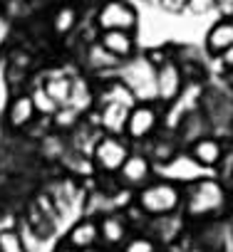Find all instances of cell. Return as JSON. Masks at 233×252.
<instances>
[{"instance_id":"obj_1","label":"cell","mask_w":233,"mask_h":252,"mask_svg":"<svg viewBox=\"0 0 233 252\" xmlns=\"http://www.w3.org/2000/svg\"><path fill=\"white\" fill-rule=\"evenodd\" d=\"M134 205L149 218H166L174 213H181L184 208V186L174 183V181H149L144 188L137 190L134 195Z\"/></svg>"},{"instance_id":"obj_2","label":"cell","mask_w":233,"mask_h":252,"mask_svg":"<svg viewBox=\"0 0 233 252\" xmlns=\"http://www.w3.org/2000/svg\"><path fill=\"white\" fill-rule=\"evenodd\" d=\"M228 205V190L216 178H198L184 188V213L191 220L218 215Z\"/></svg>"},{"instance_id":"obj_3","label":"cell","mask_w":233,"mask_h":252,"mask_svg":"<svg viewBox=\"0 0 233 252\" xmlns=\"http://www.w3.org/2000/svg\"><path fill=\"white\" fill-rule=\"evenodd\" d=\"M122 82L134 92L137 101H156V64L149 57H132L119 64Z\"/></svg>"},{"instance_id":"obj_4","label":"cell","mask_w":233,"mask_h":252,"mask_svg":"<svg viewBox=\"0 0 233 252\" xmlns=\"http://www.w3.org/2000/svg\"><path fill=\"white\" fill-rule=\"evenodd\" d=\"M129 144L124 136H112V134H104L94 141L92 146V166L104 173V176H116L119 168L124 166V161L129 158Z\"/></svg>"},{"instance_id":"obj_5","label":"cell","mask_w":233,"mask_h":252,"mask_svg":"<svg viewBox=\"0 0 233 252\" xmlns=\"http://www.w3.org/2000/svg\"><path fill=\"white\" fill-rule=\"evenodd\" d=\"M159 121H161V111L154 101H137L129 111V121H127V139L129 141H149L156 129H159Z\"/></svg>"},{"instance_id":"obj_6","label":"cell","mask_w":233,"mask_h":252,"mask_svg":"<svg viewBox=\"0 0 233 252\" xmlns=\"http://www.w3.org/2000/svg\"><path fill=\"white\" fill-rule=\"evenodd\" d=\"M137 25H139V15L127 0H107L97 10V28L99 30H129V32H134Z\"/></svg>"},{"instance_id":"obj_7","label":"cell","mask_w":233,"mask_h":252,"mask_svg":"<svg viewBox=\"0 0 233 252\" xmlns=\"http://www.w3.org/2000/svg\"><path fill=\"white\" fill-rule=\"evenodd\" d=\"M184 94V72L174 60H164L156 64V101L174 104Z\"/></svg>"},{"instance_id":"obj_8","label":"cell","mask_w":233,"mask_h":252,"mask_svg":"<svg viewBox=\"0 0 233 252\" xmlns=\"http://www.w3.org/2000/svg\"><path fill=\"white\" fill-rule=\"evenodd\" d=\"M97 222H99V245H104L109 250L122 247L132 237V222H129L127 213H119V210L107 213Z\"/></svg>"},{"instance_id":"obj_9","label":"cell","mask_w":233,"mask_h":252,"mask_svg":"<svg viewBox=\"0 0 233 252\" xmlns=\"http://www.w3.org/2000/svg\"><path fill=\"white\" fill-rule=\"evenodd\" d=\"M119 183L124 188H132V190H139L144 188L152 176H154V163L147 154H129V158L124 161V166L119 168Z\"/></svg>"},{"instance_id":"obj_10","label":"cell","mask_w":233,"mask_h":252,"mask_svg":"<svg viewBox=\"0 0 233 252\" xmlns=\"http://www.w3.org/2000/svg\"><path fill=\"white\" fill-rule=\"evenodd\" d=\"M129 111H132V106H124V104H114V101L99 104V111H97V126H99L104 134L124 136V134H127Z\"/></svg>"},{"instance_id":"obj_11","label":"cell","mask_w":233,"mask_h":252,"mask_svg":"<svg viewBox=\"0 0 233 252\" xmlns=\"http://www.w3.org/2000/svg\"><path fill=\"white\" fill-rule=\"evenodd\" d=\"M5 119H8V126L15 131L20 129H28V126L38 119V109L33 104V96L30 92H20V94H13L8 109H5Z\"/></svg>"},{"instance_id":"obj_12","label":"cell","mask_w":233,"mask_h":252,"mask_svg":"<svg viewBox=\"0 0 233 252\" xmlns=\"http://www.w3.org/2000/svg\"><path fill=\"white\" fill-rule=\"evenodd\" d=\"M223 144L213 136H198L189 146V158L201 168H213L223 161Z\"/></svg>"},{"instance_id":"obj_13","label":"cell","mask_w":233,"mask_h":252,"mask_svg":"<svg viewBox=\"0 0 233 252\" xmlns=\"http://www.w3.org/2000/svg\"><path fill=\"white\" fill-rule=\"evenodd\" d=\"M99 42L107 52H112L119 62H127L134 57V50H137V40L129 30H102L99 35Z\"/></svg>"},{"instance_id":"obj_14","label":"cell","mask_w":233,"mask_h":252,"mask_svg":"<svg viewBox=\"0 0 233 252\" xmlns=\"http://www.w3.org/2000/svg\"><path fill=\"white\" fill-rule=\"evenodd\" d=\"M65 245L75 247V250H89L99 245V222L92 218H84L79 222H75L65 237Z\"/></svg>"},{"instance_id":"obj_15","label":"cell","mask_w":233,"mask_h":252,"mask_svg":"<svg viewBox=\"0 0 233 252\" xmlns=\"http://www.w3.org/2000/svg\"><path fill=\"white\" fill-rule=\"evenodd\" d=\"M231 45H233V18H223L211 25V30L206 35V50L211 55H221Z\"/></svg>"},{"instance_id":"obj_16","label":"cell","mask_w":233,"mask_h":252,"mask_svg":"<svg viewBox=\"0 0 233 252\" xmlns=\"http://www.w3.org/2000/svg\"><path fill=\"white\" fill-rule=\"evenodd\" d=\"M97 101H99V104L114 101V104L134 106V104H137V96H134V92H132L122 79H112V82H107V84H104V89L97 94Z\"/></svg>"},{"instance_id":"obj_17","label":"cell","mask_w":233,"mask_h":252,"mask_svg":"<svg viewBox=\"0 0 233 252\" xmlns=\"http://www.w3.org/2000/svg\"><path fill=\"white\" fill-rule=\"evenodd\" d=\"M94 101H97V94L92 92L89 82L84 77H75L72 79V94H70V104L67 106H72L77 114H87Z\"/></svg>"},{"instance_id":"obj_18","label":"cell","mask_w":233,"mask_h":252,"mask_svg":"<svg viewBox=\"0 0 233 252\" xmlns=\"http://www.w3.org/2000/svg\"><path fill=\"white\" fill-rule=\"evenodd\" d=\"M45 92L60 104V106H67L70 104V94H72V77L62 74V72H55L50 77H45L42 82Z\"/></svg>"},{"instance_id":"obj_19","label":"cell","mask_w":233,"mask_h":252,"mask_svg":"<svg viewBox=\"0 0 233 252\" xmlns=\"http://www.w3.org/2000/svg\"><path fill=\"white\" fill-rule=\"evenodd\" d=\"M122 62L116 60L112 52H107L104 47H102V42H92L89 47H87V67L92 69V72H104V69H116Z\"/></svg>"},{"instance_id":"obj_20","label":"cell","mask_w":233,"mask_h":252,"mask_svg":"<svg viewBox=\"0 0 233 252\" xmlns=\"http://www.w3.org/2000/svg\"><path fill=\"white\" fill-rule=\"evenodd\" d=\"M77 20H79V13L77 8L72 5H60L52 15V30L55 35H70L75 28H77Z\"/></svg>"},{"instance_id":"obj_21","label":"cell","mask_w":233,"mask_h":252,"mask_svg":"<svg viewBox=\"0 0 233 252\" xmlns=\"http://www.w3.org/2000/svg\"><path fill=\"white\" fill-rule=\"evenodd\" d=\"M30 96H33V104H35V109H38V116H45V119H52L55 114H57V109H60V104L45 92V87L40 84V87H35L33 92H30Z\"/></svg>"},{"instance_id":"obj_22","label":"cell","mask_w":233,"mask_h":252,"mask_svg":"<svg viewBox=\"0 0 233 252\" xmlns=\"http://www.w3.org/2000/svg\"><path fill=\"white\" fill-rule=\"evenodd\" d=\"M122 252H159V242L152 237V235H132L124 245H122Z\"/></svg>"},{"instance_id":"obj_23","label":"cell","mask_w":233,"mask_h":252,"mask_svg":"<svg viewBox=\"0 0 233 252\" xmlns=\"http://www.w3.org/2000/svg\"><path fill=\"white\" fill-rule=\"evenodd\" d=\"M0 252H30L18 230H0Z\"/></svg>"},{"instance_id":"obj_24","label":"cell","mask_w":233,"mask_h":252,"mask_svg":"<svg viewBox=\"0 0 233 252\" xmlns=\"http://www.w3.org/2000/svg\"><path fill=\"white\" fill-rule=\"evenodd\" d=\"M79 116H82V114H77L72 106H60L52 119H55V124L60 126V129H72V126L79 121Z\"/></svg>"},{"instance_id":"obj_25","label":"cell","mask_w":233,"mask_h":252,"mask_svg":"<svg viewBox=\"0 0 233 252\" xmlns=\"http://www.w3.org/2000/svg\"><path fill=\"white\" fill-rule=\"evenodd\" d=\"M10 89H13V84H10V79H8V72L0 67V111H5L8 104H10V99H13Z\"/></svg>"},{"instance_id":"obj_26","label":"cell","mask_w":233,"mask_h":252,"mask_svg":"<svg viewBox=\"0 0 233 252\" xmlns=\"http://www.w3.org/2000/svg\"><path fill=\"white\" fill-rule=\"evenodd\" d=\"M213 8H216V0H189V5H186L191 15H206Z\"/></svg>"},{"instance_id":"obj_27","label":"cell","mask_w":233,"mask_h":252,"mask_svg":"<svg viewBox=\"0 0 233 252\" xmlns=\"http://www.w3.org/2000/svg\"><path fill=\"white\" fill-rule=\"evenodd\" d=\"M159 5H161L166 13H181V10H186L189 0H159Z\"/></svg>"},{"instance_id":"obj_28","label":"cell","mask_w":233,"mask_h":252,"mask_svg":"<svg viewBox=\"0 0 233 252\" xmlns=\"http://www.w3.org/2000/svg\"><path fill=\"white\" fill-rule=\"evenodd\" d=\"M216 8H218L226 18H231V15H233V0H216Z\"/></svg>"},{"instance_id":"obj_29","label":"cell","mask_w":233,"mask_h":252,"mask_svg":"<svg viewBox=\"0 0 233 252\" xmlns=\"http://www.w3.org/2000/svg\"><path fill=\"white\" fill-rule=\"evenodd\" d=\"M221 57V62H223V67H228V69H233V45L226 50V52H221L218 55Z\"/></svg>"},{"instance_id":"obj_30","label":"cell","mask_w":233,"mask_h":252,"mask_svg":"<svg viewBox=\"0 0 233 252\" xmlns=\"http://www.w3.org/2000/svg\"><path fill=\"white\" fill-rule=\"evenodd\" d=\"M82 252H104V250H99V247H97V250H94V247H89V250H82Z\"/></svg>"},{"instance_id":"obj_31","label":"cell","mask_w":233,"mask_h":252,"mask_svg":"<svg viewBox=\"0 0 233 252\" xmlns=\"http://www.w3.org/2000/svg\"><path fill=\"white\" fill-rule=\"evenodd\" d=\"M231 245H233V220H231Z\"/></svg>"},{"instance_id":"obj_32","label":"cell","mask_w":233,"mask_h":252,"mask_svg":"<svg viewBox=\"0 0 233 252\" xmlns=\"http://www.w3.org/2000/svg\"><path fill=\"white\" fill-rule=\"evenodd\" d=\"M38 3H40V0H38Z\"/></svg>"}]
</instances>
